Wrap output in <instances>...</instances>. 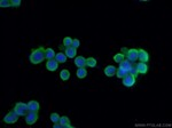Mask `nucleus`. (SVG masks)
I'll use <instances>...</instances> for the list:
<instances>
[{
  "instance_id": "12",
  "label": "nucleus",
  "mask_w": 172,
  "mask_h": 128,
  "mask_svg": "<svg viewBox=\"0 0 172 128\" xmlns=\"http://www.w3.org/2000/svg\"><path fill=\"white\" fill-rule=\"evenodd\" d=\"M116 68H115L114 65H108V66H106L104 68V74L107 76V77H113L116 74Z\"/></svg>"
},
{
  "instance_id": "1",
  "label": "nucleus",
  "mask_w": 172,
  "mask_h": 128,
  "mask_svg": "<svg viewBox=\"0 0 172 128\" xmlns=\"http://www.w3.org/2000/svg\"><path fill=\"white\" fill-rule=\"evenodd\" d=\"M29 60L32 64H39L45 60V49L43 47H39L37 49H33L29 56Z\"/></svg>"
},
{
  "instance_id": "27",
  "label": "nucleus",
  "mask_w": 172,
  "mask_h": 128,
  "mask_svg": "<svg viewBox=\"0 0 172 128\" xmlns=\"http://www.w3.org/2000/svg\"><path fill=\"white\" fill-rule=\"evenodd\" d=\"M21 5V0H12L11 1V6L12 7H19Z\"/></svg>"
},
{
  "instance_id": "14",
  "label": "nucleus",
  "mask_w": 172,
  "mask_h": 128,
  "mask_svg": "<svg viewBox=\"0 0 172 128\" xmlns=\"http://www.w3.org/2000/svg\"><path fill=\"white\" fill-rule=\"evenodd\" d=\"M75 65L77 68H85L86 66V60L83 56H77L75 58Z\"/></svg>"
},
{
  "instance_id": "13",
  "label": "nucleus",
  "mask_w": 172,
  "mask_h": 128,
  "mask_svg": "<svg viewBox=\"0 0 172 128\" xmlns=\"http://www.w3.org/2000/svg\"><path fill=\"white\" fill-rule=\"evenodd\" d=\"M60 125H61V127H67V128H72V126H71L70 124V119L68 118V117H65V115H63V117H61L60 118Z\"/></svg>"
},
{
  "instance_id": "9",
  "label": "nucleus",
  "mask_w": 172,
  "mask_h": 128,
  "mask_svg": "<svg viewBox=\"0 0 172 128\" xmlns=\"http://www.w3.org/2000/svg\"><path fill=\"white\" fill-rule=\"evenodd\" d=\"M138 60L142 63H147L149 61V54L145 49H139L138 51Z\"/></svg>"
},
{
  "instance_id": "5",
  "label": "nucleus",
  "mask_w": 172,
  "mask_h": 128,
  "mask_svg": "<svg viewBox=\"0 0 172 128\" xmlns=\"http://www.w3.org/2000/svg\"><path fill=\"white\" fill-rule=\"evenodd\" d=\"M135 80H137V78L134 77L133 74L128 73L125 77L123 78V85L125 87H132V86L135 85Z\"/></svg>"
},
{
  "instance_id": "17",
  "label": "nucleus",
  "mask_w": 172,
  "mask_h": 128,
  "mask_svg": "<svg viewBox=\"0 0 172 128\" xmlns=\"http://www.w3.org/2000/svg\"><path fill=\"white\" fill-rule=\"evenodd\" d=\"M67 55L64 54V53H57L56 55H55V60H56L59 63H65V61H67Z\"/></svg>"
},
{
  "instance_id": "21",
  "label": "nucleus",
  "mask_w": 172,
  "mask_h": 128,
  "mask_svg": "<svg viewBox=\"0 0 172 128\" xmlns=\"http://www.w3.org/2000/svg\"><path fill=\"white\" fill-rule=\"evenodd\" d=\"M86 66H89V68H95L96 66V60L93 57H89L86 60Z\"/></svg>"
},
{
  "instance_id": "2",
  "label": "nucleus",
  "mask_w": 172,
  "mask_h": 128,
  "mask_svg": "<svg viewBox=\"0 0 172 128\" xmlns=\"http://www.w3.org/2000/svg\"><path fill=\"white\" fill-rule=\"evenodd\" d=\"M122 53L125 55V58L134 63L137 60H138V49H126V48H123L122 49Z\"/></svg>"
},
{
  "instance_id": "16",
  "label": "nucleus",
  "mask_w": 172,
  "mask_h": 128,
  "mask_svg": "<svg viewBox=\"0 0 172 128\" xmlns=\"http://www.w3.org/2000/svg\"><path fill=\"white\" fill-rule=\"evenodd\" d=\"M55 51H53L52 48H47V49H45V58H47V61L48 60H53V58H55Z\"/></svg>"
},
{
  "instance_id": "26",
  "label": "nucleus",
  "mask_w": 172,
  "mask_h": 128,
  "mask_svg": "<svg viewBox=\"0 0 172 128\" xmlns=\"http://www.w3.org/2000/svg\"><path fill=\"white\" fill-rule=\"evenodd\" d=\"M79 45H80V41H79V40H78V39H74V40H72V47H74V48H78V47H79Z\"/></svg>"
},
{
  "instance_id": "24",
  "label": "nucleus",
  "mask_w": 172,
  "mask_h": 128,
  "mask_svg": "<svg viewBox=\"0 0 172 128\" xmlns=\"http://www.w3.org/2000/svg\"><path fill=\"white\" fill-rule=\"evenodd\" d=\"M60 118H61V117L57 115V113H55V112L51 115V120L53 122H59V121H60Z\"/></svg>"
},
{
  "instance_id": "11",
  "label": "nucleus",
  "mask_w": 172,
  "mask_h": 128,
  "mask_svg": "<svg viewBox=\"0 0 172 128\" xmlns=\"http://www.w3.org/2000/svg\"><path fill=\"white\" fill-rule=\"evenodd\" d=\"M59 66V62H57L55 58L53 60H48L47 63H46V69L48 71H55Z\"/></svg>"
},
{
  "instance_id": "8",
  "label": "nucleus",
  "mask_w": 172,
  "mask_h": 128,
  "mask_svg": "<svg viewBox=\"0 0 172 128\" xmlns=\"http://www.w3.org/2000/svg\"><path fill=\"white\" fill-rule=\"evenodd\" d=\"M135 70H137V73L138 74H146L148 72V65L146 63H140L135 64Z\"/></svg>"
},
{
  "instance_id": "20",
  "label": "nucleus",
  "mask_w": 172,
  "mask_h": 128,
  "mask_svg": "<svg viewBox=\"0 0 172 128\" xmlns=\"http://www.w3.org/2000/svg\"><path fill=\"white\" fill-rule=\"evenodd\" d=\"M124 60H125V55H124L123 53H118V54L114 55V61L116 63H121Z\"/></svg>"
},
{
  "instance_id": "25",
  "label": "nucleus",
  "mask_w": 172,
  "mask_h": 128,
  "mask_svg": "<svg viewBox=\"0 0 172 128\" xmlns=\"http://www.w3.org/2000/svg\"><path fill=\"white\" fill-rule=\"evenodd\" d=\"M0 6L2 7V8H4V7H12L9 0H1V1H0Z\"/></svg>"
},
{
  "instance_id": "18",
  "label": "nucleus",
  "mask_w": 172,
  "mask_h": 128,
  "mask_svg": "<svg viewBox=\"0 0 172 128\" xmlns=\"http://www.w3.org/2000/svg\"><path fill=\"white\" fill-rule=\"evenodd\" d=\"M76 76L79 79H83V78H85L87 76V71H86L85 68H78V70L76 72Z\"/></svg>"
},
{
  "instance_id": "19",
  "label": "nucleus",
  "mask_w": 172,
  "mask_h": 128,
  "mask_svg": "<svg viewBox=\"0 0 172 128\" xmlns=\"http://www.w3.org/2000/svg\"><path fill=\"white\" fill-rule=\"evenodd\" d=\"M60 78H61L63 81H67V80H69V78H70V72H69V70H67V69H63V70L61 71V73H60Z\"/></svg>"
},
{
  "instance_id": "7",
  "label": "nucleus",
  "mask_w": 172,
  "mask_h": 128,
  "mask_svg": "<svg viewBox=\"0 0 172 128\" xmlns=\"http://www.w3.org/2000/svg\"><path fill=\"white\" fill-rule=\"evenodd\" d=\"M119 68H121V69H123V70L125 71L126 73H130V72L132 71V69L134 68V63L130 62V61H128V60H124L123 62H121Z\"/></svg>"
},
{
  "instance_id": "10",
  "label": "nucleus",
  "mask_w": 172,
  "mask_h": 128,
  "mask_svg": "<svg viewBox=\"0 0 172 128\" xmlns=\"http://www.w3.org/2000/svg\"><path fill=\"white\" fill-rule=\"evenodd\" d=\"M62 49L64 51V54L67 55V57H68V58H74L75 56H76L77 49H76V48H74L72 46H69V47H67V48L62 47Z\"/></svg>"
},
{
  "instance_id": "28",
  "label": "nucleus",
  "mask_w": 172,
  "mask_h": 128,
  "mask_svg": "<svg viewBox=\"0 0 172 128\" xmlns=\"http://www.w3.org/2000/svg\"><path fill=\"white\" fill-rule=\"evenodd\" d=\"M60 127H61L60 122H54V128H60Z\"/></svg>"
},
{
  "instance_id": "3",
  "label": "nucleus",
  "mask_w": 172,
  "mask_h": 128,
  "mask_svg": "<svg viewBox=\"0 0 172 128\" xmlns=\"http://www.w3.org/2000/svg\"><path fill=\"white\" fill-rule=\"evenodd\" d=\"M14 110H15V112H16L19 115H26L29 112H30V110H29V108H28V104L22 103V102L16 103V105H15Z\"/></svg>"
},
{
  "instance_id": "15",
  "label": "nucleus",
  "mask_w": 172,
  "mask_h": 128,
  "mask_svg": "<svg viewBox=\"0 0 172 128\" xmlns=\"http://www.w3.org/2000/svg\"><path fill=\"white\" fill-rule=\"evenodd\" d=\"M28 108L30 111H33V112H38L39 111V103L37 101H30V102L28 103Z\"/></svg>"
},
{
  "instance_id": "23",
  "label": "nucleus",
  "mask_w": 172,
  "mask_h": 128,
  "mask_svg": "<svg viewBox=\"0 0 172 128\" xmlns=\"http://www.w3.org/2000/svg\"><path fill=\"white\" fill-rule=\"evenodd\" d=\"M63 47L64 48H67V47H69V46L72 45V39L70 38V37H65V38L63 39Z\"/></svg>"
},
{
  "instance_id": "22",
  "label": "nucleus",
  "mask_w": 172,
  "mask_h": 128,
  "mask_svg": "<svg viewBox=\"0 0 172 128\" xmlns=\"http://www.w3.org/2000/svg\"><path fill=\"white\" fill-rule=\"evenodd\" d=\"M126 74H128V73L123 70V69H121V68H118V69L116 70V76L119 78V79H123V78L125 77Z\"/></svg>"
},
{
  "instance_id": "6",
  "label": "nucleus",
  "mask_w": 172,
  "mask_h": 128,
  "mask_svg": "<svg viewBox=\"0 0 172 128\" xmlns=\"http://www.w3.org/2000/svg\"><path fill=\"white\" fill-rule=\"evenodd\" d=\"M37 120H38V115H37V112L30 111V112L26 115V122L28 125H33Z\"/></svg>"
},
{
  "instance_id": "4",
  "label": "nucleus",
  "mask_w": 172,
  "mask_h": 128,
  "mask_svg": "<svg viewBox=\"0 0 172 128\" xmlns=\"http://www.w3.org/2000/svg\"><path fill=\"white\" fill-rule=\"evenodd\" d=\"M19 120V115L15 112V110H11L4 118V121L6 124H15Z\"/></svg>"
}]
</instances>
